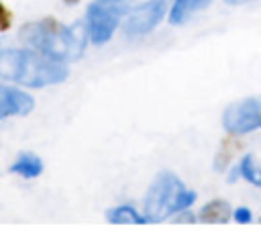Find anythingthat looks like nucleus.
Returning <instances> with one entry per match:
<instances>
[{
	"mask_svg": "<svg viewBox=\"0 0 261 247\" xmlns=\"http://www.w3.org/2000/svg\"><path fill=\"white\" fill-rule=\"evenodd\" d=\"M18 37L35 51L57 61H75L86 49V24L82 22L65 27L55 18H43L24 24Z\"/></svg>",
	"mask_w": 261,
	"mask_h": 247,
	"instance_id": "f257e3e1",
	"label": "nucleus"
},
{
	"mask_svg": "<svg viewBox=\"0 0 261 247\" xmlns=\"http://www.w3.org/2000/svg\"><path fill=\"white\" fill-rule=\"evenodd\" d=\"M0 76L22 86L43 88L59 84L67 78L63 61L51 59L39 51L0 47Z\"/></svg>",
	"mask_w": 261,
	"mask_h": 247,
	"instance_id": "f03ea898",
	"label": "nucleus"
},
{
	"mask_svg": "<svg viewBox=\"0 0 261 247\" xmlns=\"http://www.w3.org/2000/svg\"><path fill=\"white\" fill-rule=\"evenodd\" d=\"M196 192L188 190L173 171H159L145 194V216L147 220H163L173 212L190 208Z\"/></svg>",
	"mask_w": 261,
	"mask_h": 247,
	"instance_id": "7ed1b4c3",
	"label": "nucleus"
},
{
	"mask_svg": "<svg viewBox=\"0 0 261 247\" xmlns=\"http://www.w3.org/2000/svg\"><path fill=\"white\" fill-rule=\"evenodd\" d=\"M222 127L230 135H245L261 129V96H249L226 106Z\"/></svg>",
	"mask_w": 261,
	"mask_h": 247,
	"instance_id": "20e7f679",
	"label": "nucleus"
},
{
	"mask_svg": "<svg viewBox=\"0 0 261 247\" xmlns=\"http://www.w3.org/2000/svg\"><path fill=\"white\" fill-rule=\"evenodd\" d=\"M118 24V14L114 10H110L104 4H90L88 12H86V29H88V37L92 39V43L96 45H104L106 41H110V37L114 35Z\"/></svg>",
	"mask_w": 261,
	"mask_h": 247,
	"instance_id": "39448f33",
	"label": "nucleus"
},
{
	"mask_svg": "<svg viewBox=\"0 0 261 247\" xmlns=\"http://www.w3.org/2000/svg\"><path fill=\"white\" fill-rule=\"evenodd\" d=\"M163 8H165V0H155V2L135 10L122 27L124 35L126 37H139V35L153 31L155 24H159V20L163 18Z\"/></svg>",
	"mask_w": 261,
	"mask_h": 247,
	"instance_id": "423d86ee",
	"label": "nucleus"
},
{
	"mask_svg": "<svg viewBox=\"0 0 261 247\" xmlns=\"http://www.w3.org/2000/svg\"><path fill=\"white\" fill-rule=\"evenodd\" d=\"M35 100L31 94L14 88L0 86V118L8 116H24L33 110Z\"/></svg>",
	"mask_w": 261,
	"mask_h": 247,
	"instance_id": "0eeeda50",
	"label": "nucleus"
},
{
	"mask_svg": "<svg viewBox=\"0 0 261 247\" xmlns=\"http://www.w3.org/2000/svg\"><path fill=\"white\" fill-rule=\"evenodd\" d=\"M210 0H175L169 10V22L171 24H184L194 12L206 8Z\"/></svg>",
	"mask_w": 261,
	"mask_h": 247,
	"instance_id": "6e6552de",
	"label": "nucleus"
},
{
	"mask_svg": "<svg viewBox=\"0 0 261 247\" xmlns=\"http://www.w3.org/2000/svg\"><path fill=\"white\" fill-rule=\"evenodd\" d=\"M228 216H230V206L224 200H212L204 204L198 212L200 223H228Z\"/></svg>",
	"mask_w": 261,
	"mask_h": 247,
	"instance_id": "1a4fd4ad",
	"label": "nucleus"
},
{
	"mask_svg": "<svg viewBox=\"0 0 261 247\" xmlns=\"http://www.w3.org/2000/svg\"><path fill=\"white\" fill-rule=\"evenodd\" d=\"M10 171L24 178H37L43 171V161L35 153H20L10 165Z\"/></svg>",
	"mask_w": 261,
	"mask_h": 247,
	"instance_id": "9d476101",
	"label": "nucleus"
},
{
	"mask_svg": "<svg viewBox=\"0 0 261 247\" xmlns=\"http://www.w3.org/2000/svg\"><path fill=\"white\" fill-rule=\"evenodd\" d=\"M106 218H108V223H116V225H128V223H133V225H143V223H147V216H141V214H139L133 206H128V204H120V206L108 210V212H106Z\"/></svg>",
	"mask_w": 261,
	"mask_h": 247,
	"instance_id": "9b49d317",
	"label": "nucleus"
},
{
	"mask_svg": "<svg viewBox=\"0 0 261 247\" xmlns=\"http://www.w3.org/2000/svg\"><path fill=\"white\" fill-rule=\"evenodd\" d=\"M239 176L245 178L253 186H261V167L255 163L253 155H245L239 163Z\"/></svg>",
	"mask_w": 261,
	"mask_h": 247,
	"instance_id": "f8f14e48",
	"label": "nucleus"
},
{
	"mask_svg": "<svg viewBox=\"0 0 261 247\" xmlns=\"http://www.w3.org/2000/svg\"><path fill=\"white\" fill-rule=\"evenodd\" d=\"M96 2L108 6L116 14H122V12H135V10L147 6V4H151L155 0H96Z\"/></svg>",
	"mask_w": 261,
	"mask_h": 247,
	"instance_id": "ddd939ff",
	"label": "nucleus"
},
{
	"mask_svg": "<svg viewBox=\"0 0 261 247\" xmlns=\"http://www.w3.org/2000/svg\"><path fill=\"white\" fill-rule=\"evenodd\" d=\"M237 147H239V143H234L232 139H226V141L222 143V147L218 149V155H216V159H214V169L224 171V169L228 167V163H230L232 153H234Z\"/></svg>",
	"mask_w": 261,
	"mask_h": 247,
	"instance_id": "4468645a",
	"label": "nucleus"
},
{
	"mask_svg": "<svg viewBox=\"0 0 261 247\" xmlns=\"http://www.w3.org/2000/svg\"><path fill=\"white\" fill-rule=\"evenodd\" d=\"M10 24H12V14H10V12H8V8L0 2V33L8 31V29H10Z\"/></svg>",
	"mask_w": 261,
	"mask_h": 247,
	"instance_id": "2eb2a0df",
	"label": "nucleus"
},
{
	"mask_svg": "<svg viewBox=\"0 0 261 247\" xmlns=\"http://www.w3.org/2000/svg\"><path fill=\"white\" fill-rule=\"evenodd\" d=\"M234 220H237V223H251V220H253V214H251L249 208L241 206V208L234 210Z\"/></svg>",
	"mask_w": 261,
	"mask_h": 247,
	"instance_id": "dca6fc26",
	"label": "nucleus"
},
{
	"mask_svg": "<svg viewBox=\"0 0 261 247\" xmlns=\"http://www.w3.org/2000/svg\"><path fill=\"white\" fill-rule=\"evenodd\" d=\"M196 220V216L192 214V212H184V210H179V214H177V220L175 223H194Z\"/></svg>",
	"mask_w": 261,
	"mask_h": 247,
	"instance_id": "f3484780",
	"label": "nucleus"
},
{
	"mask_svg": "<svg viewBox=\"0 0 261 247\" xmlns=\"http://www.w3.org/2000/svg\"><path fill=\"white\" fill-rule=\"evenodd\" d=\"M65 4H75V2H80V0H63Z\"/></svg>",
	"mask_w": 261,
	"mask_h": 247,
	"instance_id": "a211bd4d",
	"label": "nucleus"
},
{
	"mask_svg": "<svg viewBox=\"0 0 261 247\" xmlns=\"http://www.w3.org/2000/svg\"><path fill=\"white\" fill-rule=\"evenodd\" d=\"M259 220H261V218H259Z\"/></svg>",
	"mask_w": 261,
	"mask_h": 247,
	"instance_id": "6ab92c4d",
	"label": "nucleus"
}]
</instances>
